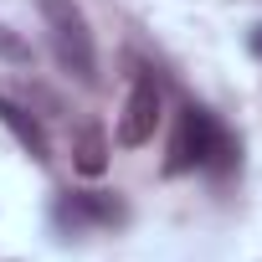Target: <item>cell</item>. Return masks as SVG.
Returning <instances> with one entry per match:
<instances>
[{"label":"cell","instance_id":"8","mask_svg":"<svg viewBox=\"0 0 262 262\" xmlns=\"http://www.w3.org/2000/svg\"><path fill=\"white\" fill-rule=\"evenodd\" d=\"M0 62H11V67H31V41L21 31H11L6 21H0Z\"/></svg>","mask_w":262,"mask_h":262},{"label":"cell","instance_id":"4","mask_svg":"<svg viewBox=\"0 0 262 262\" xmlns=\"http://www.w3.org/2000/svg\"><path fill=\"white\" fill-rule=\"evenodd\" d=\"M155 128H160V82L149 72H139L134 93H128V103H123V118H118V144L139 149V144L155 139Z\"/></svg>","mask_w":262,"mask_h":262},{"label":"cell","instance_id":"7","mask_svg":"<svg viewBox=\"0 0 262 262\" xmlns=\"http://www.w3.org/2000/svg\"><path fill=\"white\" fill-rule=\"evenodd\" d=\"M236 165H242V144L226 134V128H221V134H216V144H211V160H206V170H211V175H231Z\"/></svg>","mask_w":262,"mask_h":262},{"label":"cell","instance_id":"1","mask_svg":"<svg viewBox=\"0 0 262 262\" xmlns=\"http://www.w3.org/2000/svg\"><path fill=\"white\" fill-rule=\"evenodd\" d=\"M36 6H41V21H47V36H52L62 72L77 77L82 88H93L98 82V52H93V31H88V16L77 11V0H36Z\"/></svg>","mask_w":262,"mask_h":262},{"label":"cell","instance_id":"3","mask_svg":"<svg viewBox=\"0 0 262 262\" xmlns=\"http://www.w3.org/2000/svg\"><path fill=\"white\" fill-rule=\"evenodd\" d=\"M57 226L62 231H93V226H123L128 221V206L118 190H72L57 201Z\"/></svg>","mask_w":262,"mask_h":262},{"label":"cell","instance_id":"2","mask_svg":"<svg viewBox=\"0 0 262 262\" xmlns=\"http://www.w3.org/2000/svg\"><path fill=\"white\" fill-rule=\"evenodd\" d=\"M221 134V123L211 108H195L185 103L180 118H175V134H170V155H165V175H185V170H206L211 160V144Z\"/></svg>","mask_w":262,"mask_h":262},{"label":"cell","instance_id":"6","mask_svg":"<svg viewBox=\"0 0 262 262\" xmlns=\"http://www.w3.org/2000/svg\"><path fill=\"white\" fill-rule=\"evenodd\" d=\"M72 165H77L82 175H103V170H108V134H103L98 123H82V128H77Z\"/></svg>","mask_w":262,"mask_h":262},{"label":"cell","instance_id":"5","mask_svg":"<svg viewBox=\"0 0 262 262\" xmlns=\"http://www.w3.org/2000/svg\"><path fill=\"white\" fill-rule=\"evenodd\" d=\"M0 123H6L11 134H16V144H21V149H26L31 160H41V165L52 160V144H47V128H41V123H36V118H31V113H26L21 103L0 98Z\"/></svg>","mask_w":262,"mask_h":262}]
</instances>
